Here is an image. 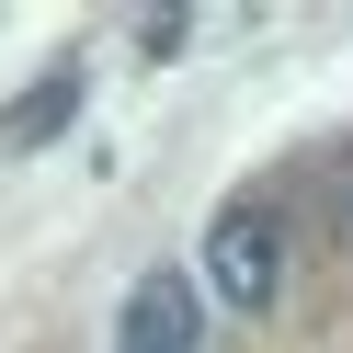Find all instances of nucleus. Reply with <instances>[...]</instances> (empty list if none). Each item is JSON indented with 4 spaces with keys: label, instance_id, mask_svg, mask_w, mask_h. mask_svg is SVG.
<instances>
[{
    "label": "nucleus",
    "instance_id": "obj_1",
    "mask_svg": "<svg viewBox=\"0 0 353 353\" xmlns=\"http://www.w3.org/2000/svg\"><path fill=\"white\" fill-rule=\"evenodd\" d=\"M205 296H228L239 319H262V307L285 296V216L274 205H216V228H205Z\"/></svg>",
    "mask_w": 353,
    "mask_h": 353
},
{
    "label": "nucleus",
    "instance_id": "obj_2",
    "mask_svg": "<svg viewBox=\"0 0 353 353\" xmlns=\"http://www.w3.org/2000/svg\"><path fill=\"white\" fill-rule=\"evenodd\" d=\"M114 353H205V285H194L183 262L137 274V296H125V319H114Z\"/></svg>",
    "mask_w": 353,
    "mask_h": 353
},
{
    "label": "nucleus",
    "instance_id": "obj_3",
    "mask_svg": "<svg viewBox=\"0 0 353 353\" xmlns=\"http://www.w3.org/2000/svg\"><path fill=\"white\" fill-rule=\"evenodd\" d=\"M57 114H69V80H46V92H34V103H23V114H12V148H34V137H46V125H57Z\"/></svg>",
    "mask_w": 353,
    "mask_h": 353
}]
</instances>
